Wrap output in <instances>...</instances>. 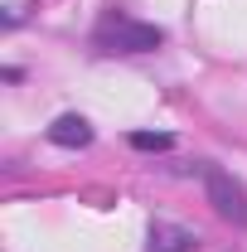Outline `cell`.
<instances>
[{
  "instance_id": "cell-1",
  "label": "cell",
  "mask_w": 247,
  "mask_h": 252,
  "mask_svg": "<svg viewBox=\"0 0 247 252\" xmlns=\"http://www.w3.org/2000/svg\"><path fill=\"white\" fill-rule=\"evenodd\" d=\"M93 49L97 54H126V59H131V54H155V49H165V30L112 5L93 25Z\"/></svg>"
},
{
  "instance_id": "cell-2",
  "label": "cell",
  "mask_w": 247,
  "mask_h": 252,
  "mask_svg": "<svg viewBox=\"0 0 247 252\" xmlns=\"http://www.w3.org/2000/svg\"><path fill=\"white\" fill-rule=\"evenodd\" d=\"M204 199H209V209H214L223 223H233V228H247V189L243 180H233L228 170H218L204 160Z\"/></svg>"
},
{
  "instance_id": "cell-3",
  "label": "cell",
  "mask_w": 247,
  "mask_h": 252,
  "mask_svg": "<svg viewBox=\"0 0 247 252\" xmlns=\"http://www.w3.org/2000/svg\"><path fill=\"white\" fill-rule=\"evenodd\" d=\"M199 248H204V238L189 223L151 219V228H146V252H199Z\"/></svg>"
},
{
  "instance_id": "cell-4",
  "label": "cell",
  "mask_w": 247,
  "mask_h": 252,
  "mask_svg": "<svg viewBox=\"0 0 247 252\" xmlns=\"http://www.w3.org/2000/svg\"><path fill=\"white\" fill-rule=\"evenodd\" d=\"M44 136H49L54 146H63V151H88L97 131H93V122H88L83 112H63V117H54V122H49V131H44Z\"/></svg>"
},
{
  "instance_id": "cell-5",
  "label": "cell",
  "mask_w": 247,
  "mask_h": 252,
  "mask_svg": "<svg viewBox=\"0 0 247 252\" xmlns=\"http://www.w3.org/2000/svg\"><path fill=\"white\" fill-rule=\"evenodd\" d=\"M126 141H131V151H146V156L175 151V136H170V131H131Z\"/></svg>"
}]
</instances>
